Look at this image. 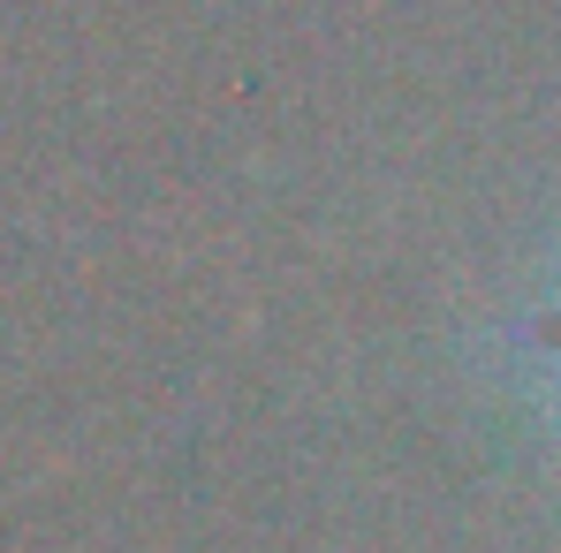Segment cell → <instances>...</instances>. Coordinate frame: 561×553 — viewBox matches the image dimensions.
<instances>
[{
    "label": "cell",
    "mask_w": 561,
    "mask_h": 553,
    "mask_svg": "<svg viewBox=\"0 0 561 553\" xmlns=\"http://www.w3.org/2000/svg\"><path fill=\"white\" fill-rule=\"evenodd\" d=\"M524 342H531V357L561 379V296L547 303V311H531V326H524Z\"/></svg>",
    "instance_id": "cell-1"
}]
</instances>
